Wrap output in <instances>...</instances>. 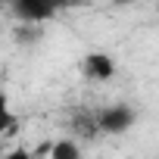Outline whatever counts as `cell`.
<instances>
[{
	"label": "cell",
	"mask_w": 159,
	"mask_h": 159,
	"mask_svg": "<svg viewBox=\"0 0 159 159\" xmlns=\"http://www.w3.org/2000/svg\"><path fill=\"white\" fill-rule=\"evenodd\" d=\"M112 3H116V7H125V3H131V0H112Z\"/></svg>",
	"instance_id": "cell-8"
},
{
	"label": "cell",
	"mask_w": 159,
	"mask_h": 159,
	"mask_svg": "<svg viewBox=\"0 0 159 159\" xmlns=\"http://www.w3.org/2000/svg\"><path fill=\"white\" fill-rule=\"evenodd\" d=\"M81 75L91 81H109V78H116V59L103 50H91L81 59Z\"/></svg>",
	"instance_id": "cell-3"
},
{
	"label": "cell",
	"mask_w": 159,
	"mask_h": 159,
	"mask_svg": "<svg viewBox=\"0 0 159 159\" xmlns=\"http://www.w3.org/2000/svg\"><path fill=\"white\" fill-rule=\"evenodd\" d=\"M7 159H34V153H31V150H25V147H16V150H10V153H7Z\"/></svg>",
	"instance_id": "cell-6"
},
{
	"label": "cell",
	"mask_w": 159,
	"mask_h": 159,
	"mask_svg": "<svg viewBox=\"0 0 159 159\" xmlns=\"http://www.w3.org/2000/svg\"><path fill=\"white\" fill-rule=\"evenodd\" d=\"M94 116H97V128H100L103 134H112V137L131 131L134 122H137V109H134L131 103H125V100L109 103V106H103V109L94 112Z\"/></svg>",
	"instance_id": "cell-1"
},
{
	"label": "cell",
	"mask_w": 159,
	"mask_h": 159,
	"mask_svg": "<svg viewBox=\"0 0 159 159\" xmlns=\"http://www.w3.org/2000/svg\"><path fill=\"white\" fill-rule=\"evenodd\" d=\"M59 7H78V3H84V0H56Z\"/></svg>",
	"instance_id": "cell-7"
},
{
	"label": "cell",
	"mask_w": 159,
	"mask_h": 159,
	"mask_svg": "<svg viewBox=\"0 0 159 159\" xmlns=\"http://www.w3.org/2000/svg\"><path fill=\"white\" fill-rule=\"evenodd\" d=\"M10 10L22 25H44L59 13L56 0H10Z\"/></svg>",
	"instance_id": "cell-2"
},
{
	"label": "cell",
	"mask_w": 159,
	"mask_h": 159,
	"mask_svg": "<svg viewBox=\"0 0 159 159\" xmlns=\"http://www.w3.org/2000/svg\"><path fill=\"white\" fill-rule=\"evenodd\" d=\"M50 159H84V156H81V147H78L75 140L62 137V140H53V147H50Z\"/></svg>",
	"instance_id": "cell-4"
},
{
	"label": "cell",
	"mask_w": 159,
	"mask_h": 159,
	"mask_svg": "<svg viewBox=\"0 0 159 159\" xmlns=\"http://www.w3.org/2000/svg\"><path fill=\"white\" fill-rule=\"evenodd\" d=\"M13 125H16V116H13V109H10V97L0 94V137H3Z\"/></svg>",
	"instance_id": "cell-5"
}]
</instances>
